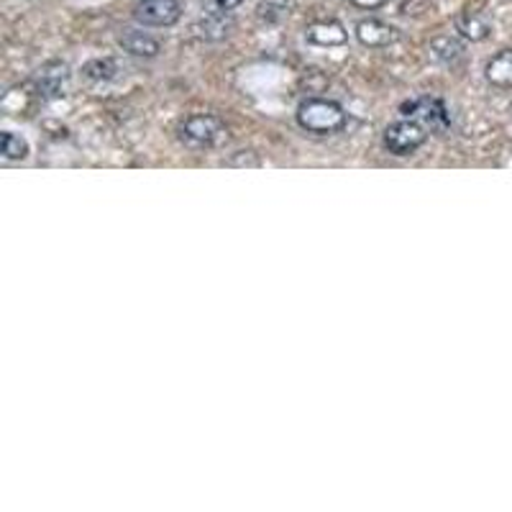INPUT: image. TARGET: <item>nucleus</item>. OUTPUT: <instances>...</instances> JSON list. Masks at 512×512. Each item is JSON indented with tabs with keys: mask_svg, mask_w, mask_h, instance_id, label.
I'll use <instances>...</instances> for the list:
<instances>
[{
	"mask_svg": "<svg viewBox=\"0 0 512 512\" xmlns=\"http://www.w3.org/2000/svg\"><path fill=\"white\" fill-rule=\"evenodd\" d=\"M297 123L310 134H336L346 126V110L336 101L307 98L297 108Z\"/></svg>",
	"mask_w": 512,
	"mask_h": 512,
	"instance_id": "f257e3e1",
	"label": "nucleus"
},
{
	"mask_svg": "<svg viewBox=\"0 0 512 512\" xmlns=\"http://www.w3.org/2000/svg\"><path fill=\"white\" fill-rule=\"evenodd\" d=\"M221 136H223V123L210 113L190 116L180 126V142L187 149H210L213 143H218Z\"/></svg>",
	"mask_w": 512,
	"mask_h": 512,
	"instance_id": "f03ea898",
	"label": "nucleus"
},
{
	"mask_svg": "<svg viewBox=\"0 0 512 512\" xmlns=\"http://www.w3.org/2000/svg\"><path fill=\"white\" fill-rule=\"evenodd\" d=\"M426 139H428L426 128L418 121H412V118L392 123L385 131V146L389 149V154H394V157H412L426 143Z\"/></svg>",
	"mask_w": 512,
	"mask_h": 512,
	"instance_id": "7ed1b4c3",
	"label": "nucleus"
},
{
	"mask_svg": "<svg viewBox=\"0 0 512 512\" xmlns=\"http://www.w3.org/2000/svg\"><path fill=\"white\" fill-rule=\"evenodd\" d=\"M400 113H402L405 118L426 123V126L435 128V131H446L451 126L449 105L441 101V98H428V95L412 98V101L400 105Z\"/></svg>",
	"mask_w": 512,
	"mask_h": 512,
	"instance_id": "20e7f679",
	"label": "nucleus"
},
{
	"mask_svg": "<svg viewBox=\"0 0 512 512\" xmlns=\"http://www.w3.org/2000/svg\"><path fill=\"white\" fill-rule=\"evenodd\" d=\"M180 13H183L180 0H139L134 8L136 20L146 26H172L180 20Z\"/></svg>",
	"mask_w": 512,
	"mask_h": 512,
	"instance_id": "39448f33",
	"label": "nucleus"
},
{
	"mask_svg": "<svg viewBox=\"0 0 512 512\" xmlns=\"http://www.w3.org/2000/svg\"><path fill=\"white\" fill-rule=\"evenodd\" d=\"M356 39L362 41L364 46L379 49V46H389L400 39V31L394 26H389L379 19H364L356 23Z\"/></svg>",
	"mask_w": 512,
	"mask_h": 512,
	"instance_id": "423d86ee",
	"label": "nucleus"
},
{
	"mask_svg": "<svg viewBox=\"0 0 512 512\" xmlns=\"http://www.w3.org/2000/svg\"><path fill=\"white\" fill-rule=\"evenodd\" d=\"M305 37L310 44H315V46H341V44H346L348 34L346 28L338 23V20H315V23H310L305 31Z\"/></svg>",
	"mask_w": 512,
	"mask_h": 512,
	"instance_id": "0eeeda50",
	"label": "nucleus"
},
{
	"mask_svg": "<svg viewBox=\"0 0 512 512\" xmlns=\"http://www.w3.org/2000/svg\"><path fill=\"white\" fill-rule=\"evenodd\" d=\"M118 44H121L128 54H134V57H157V54L162 52L159 39H154V37L146 34V31H136V28L123 31V37L118 39Z\"/></svg>",
	"mask_w": 512,
	"mask_h": 512,
	"instance_id": "6e6552de",
	"label": "nucleus"
},
{
	"mask_svg": "<svg viewBox=\"0 0 512 512\" xmlns=\"http://www.w3.org/2000/svg\"><path fill=\"white\" fill-rule=\"evenodd\" d=\"M69 82V69L64 61H49L39 75V90L49 98H60L64 95V87Z\"/></svg>",
	"mask_w": 512,
	"mask_h": 512,
	"instance_id": "1a4fd4ad",
	"label": "nucleus"
},
{
	"mask_svg": "<svg viewBox=\"0 0 512 512\" xmlns=\"http://www.w3.org/2000/svg\"><path fill=\"white\" fill-rule=\"evenodd\" d=\"M487 82L500 87V90H510L512 87V49H505L500 54H494L490 61H487Z\"/></svg>",
	"mask_w": 512,
	"mask_h": 512,
	"instance_id": "9d476101",
	"label": "nucleus"
},
{
	"mask_svg": "<svg viewBox=\"0 0 512 512\" xmlns=\"http://www.w3.org/2000/svg\"><path fill=\"white\" fill-rule=\"evenodd\" d=\"M456 31L469 41H484L492 34V23L476 11H467L456 16Z\"/></svg>",
	"mask_w": 512,
	"mask_h": 512,
	"instance_id": "9b49d317",
	"label": "nucleus"
},
{
	"mask_svg": "<svg viewBox=\"0 0 512 512\" xmlns=\"http://www.w3.org/2000/svg\"><path fill=\"white\" fill-rule=\"evenodd\" d=\"M428 54H430V60L435 61V64L449 67V64H453V61L461 60L464 46H461V41L459 39H453V37H449V34H443V37H435V39L430 41Z\"/></svg>",
	"mask_w": 512,
	"mask_h": 512,
	"instance_id": "f8f14e48",
	"label": "nucleus"
},
{
	"mask_svg": "<svg viewBox=\"0 0 512 512\" xmlns=\"http://www.w3.org/2000/svg\"><path fill=\"white\" fill-rule=\"evenodd\" d=\"M233 23L228 19V13H205V19L200 20V37L207 41H218L228 37V28Z\"/></svg>",
	"mask_w": 512,
	"mask_h": 512,
	"instance_id": "ddd939ff",
	"label": "nucleus"
},
{
	"mask_svg": "<svg viewBox=\"0 0 512 512\" xmlns=\"http://www.w3.org/2000/svg\"><path fill=\"white\" fill-rule=\"evenodd\" d=\"M0 151L8 162H23L28 157V142L13 131H5L0 136Z\"/></svg>",
	"mask_w": 512,
	"mask_h": 512,
	"instance_id": "4468645a",
	"label": "nucleus"
},
{
	"mask_svg": "<svg viewBox=\"0 0 512 512\" xmlns=\"http://www.w3.org/2000/svg\"><path fill=\"white\" fill-rule=\"evenodd\" d=\"M82 72H85L87 80L108 82L118 75V61L110 60V57H105V60H90L82 67Z\"/></svg>",
	"mask_w": 512,
	"mask_h": 512,
	"instance_id": "2eb2a0df",
	"label": "nucleus"
},
{
	"mask_svg": "<svg viewBox=\"0 0 512 512\" xmlns=\"http://www.w3.org/2000/svg\"><path fill=\"white\" fill-rule=\"evenodd\" d=\"M256 16L266 23H277L289 16V0H259Z\"/></svg>",
	"mask_w": 512,
	"mask_h": 512,
	"instance_id": "dca6fc26",
	"label": "nucleus"
},
{
	"mask_svg": "<svg viewBox=\"0 0 512 512\" xmlns=\"http://www.w3.org/2000/svg\"><path fill=\"white\" fill-rule=\"evenodd\" d=\"M244 0H205V13H231L233 8H239Z\"/></svg>",
	"mask_w": 512,
	"mask_h": 512,
	"instance_id": "f3484780",
	"label": "nucleus"
},
{
	"mask_svg": "<svg viewBox=\"0 0 512 512\" xmlns=\"http://www.w3.org/2000/svg\"><path fill=\"white\" fill-rule=\"evenodd\" d=\"M351 5H356V8H367V11H371V8H379V5H385L387 0H348Z\"/></svg>",
	"mask_w": 512,
	"mask_h": 512,
	"instance_id": "a211bd4d",
	"label": "nucleus"
}]
</instances>
